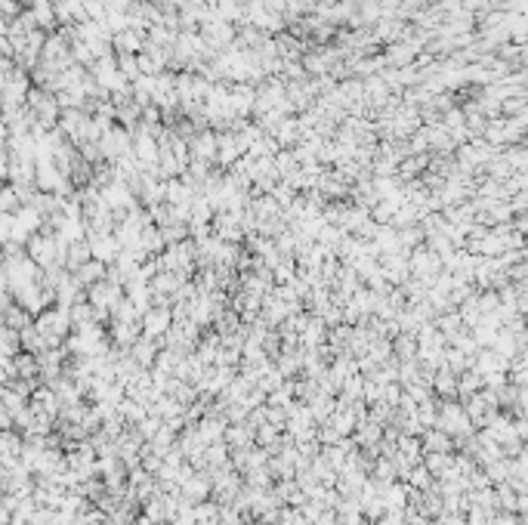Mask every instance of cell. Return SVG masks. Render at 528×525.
<instances>
[{
    "label": "cell",
    "instance_id": "6da1fadb",
    "mask_svg": "<svg viewBox=\"0 0 528 525\" xmlns=\"http://www.w3.org/2000/svg\"><path fill=\"white\" fill-rule=\"evenodd\" d=\"M436 430H442L445 436H451V439H463V436H469V433H476L473 424H469V418H467V411H463V405L457 399L454 402H439Z\"/></svg>",
    "mask_w": 528,
    "mask_h": 525
},
{
    "label": "cell",
    "instance_id": "7a4b0ae2",
    "mask_svg": "<svg viewBox=\"0 0 528 525\" xmlns=\"http://www.w3.org/2000/svg\"><path fill=\"white\" fill-rule=\"evenodd\" d=\"M170 325H173V316H170L164 306L145 309L142 318H139V331H142V337H151V340H161V337L170 331Z\"/></svg>",
    "mask_w": 528,
    "mask_h": 525
},
{
    "label": "cell",
    "instance_id": "3957f363",
    "mask_svg": "<svg viewBox=\"0 0 528 525\" xmlns=\"http://www.w3.org/2000/svg\"><path fill=\"white\" fill-rule=\"evenodd\" d=\"M421 448H423V454H451L454 451V439L451 436H445L442 430H423V436H421Z\"/></svg>",
    "mask_w": 528,
    "mask_h": 525
},
{
    "label": "cell",
    "instance_id": "277c9868",
    "mask_svg": "<svg viewBox=\"0 0 528 525\" xmlns=\"http://www.w3.org/2000/svg\"><path fill=\"white\" fill-rule=\"evenodd\" d=\"M421 464L426 466V470H430L432 479H442L445 473L451 470V454H423Z\"/></svg>",
    "mask_w": 528,
    "mask_h": 525
},
{
    "label": "cell",
    "instance_id": "5b68a950",
    "mask_svg": "<svg viewBox=\"0 0 528 525\" xmlns=\"http://www.w3.org/2000/svg\"><path fill=\"white\" fill-rule=\"evenodd\" d=\"M103 275H105V262H99V260H90V262H84V266H78L81 285H93V281L103 278Z\"/></svg>",
    "mask_w": 528,
    "mask_h": 525
},
{
    "label": "cell",
    "instance_id": "8992f818",
    "mask_svg": "<svg viewBox=\"0 0 528 525\" xmlns=\"http://www.w3.org/2000/svg\"><path fill=\"white\" fill-rule=\"evenodd\" d=\"M19 347V340H16V331H6V328H0V349L3 352H12Z\"/></svg>",
    "mask_w": 528,
    "mask_h": 525
},
{
    "label": "cell",
    "instance_id": "52a82bcc",
    "mask_svg": "<svg viewBox=\"0 0 528 525\" xmlns=\"http://www.w3.org/2000/svg\"><path fill=\"white\" fill-rule=\"evenodd\" d=\"M16 207V192L12 189H0V210Z\"/></svg>",
    "mask_w": 528,
    "mask_h": 525
}]
</instances>
